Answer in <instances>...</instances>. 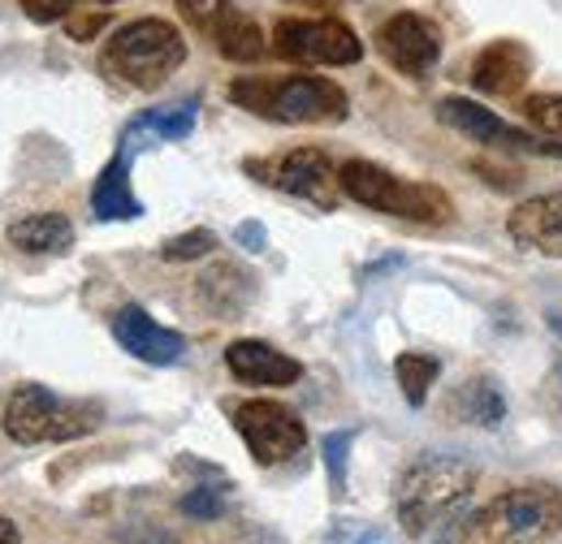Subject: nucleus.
<instances>
[{
	"label": "nucleus",
	"instance_id": "nucleus-35",
	"mask_svg": "<svg viewBox=\"0 0 562 544\" xmlns=\"http://www.w3.org/2000/svg\"><path fill=\"white\" fill-rule=\"evenodd\" d=\"M95 4H117V0H95Z\"/></svg>",
	"mask_w": 562,
	"mask_h": 544
},
{
	"label": "nucleus",
	"instance_id": "nucleus-31",
	"mask_svg": "<svg viewBox=\"0 0 562 544\" xmlns=\"http://www.w3.org/2000/svg\"><path fill=\"white\" fill-rule=\"evenodd\" d=\"M347 544H394V541H390V532H381V528H363V532H355Z\"/></svg>",
	"mask_w": 562,
	"mask_h": 544
},
{
	"label": "nucleus",
	"instance_id": "nucleus-20",
	"mask_svg": "<svg viewBox=\"0 0 562 544\" xmlns=\"http://www.w3.org/2000/svg\"><path fill=\"white\" fill-rule=\"evenodd\" d=\"M394 376H398V389H403L407 407H424L432 381L441 376V359L437 354H424V350H403L394 359Z\"/></svg>",
	"mask_w": 562,
	"mask_h": 544
},
{
	"label": "nucleus",
	"instance_id": "nucleus-11",
	"mask_svg": "<svg viewBox=\"0 0 562 544\" xmlns=\"http://www.w3.org/2000/svg\"><path fill=\"white\" fill-rule=\"evenodd\" d=\"M376 48L390 66L407 78H424L441 61V31L420 13H394L376 31Z\"/></svg>",
	"mask_w": 562,
	"mask_h": 544
},
{
	"label": "nucleus",
	"instance_id": "nucleus-17",
	"mask_svg": "<svg viewBox=\"0 0 562 544\" xmlns=\"http://www.w3.org/2000/svg\"><path fill=\"white\" fill-rule=\"evenodd\" d=\"M9 242L26 256H66L74 247V225L61 212H35L9 225Z\"/></svg>",
	"mask_w": 562,
	"mask_h": 544
},
{
	"label": "nucleus",
	"instance_id": "nucleus-21",
	"mask_svg": "<svg viewBox=\"0 0 562 544\" xmlns=\"http://www.w3.org/2000/svg\"><path fill=\"white\" fill-rule=\"evenodd\" d=\"M195 131V104H169V109H151V113H143L131 122V138L135 135H151V138H165V143H173V138H187Z\"/></svg>",
	"mask_w": 562,
	"mask_h": 544
},
{
	"label": "nucleus",
	"instance_id": "nucleus-15",
	"mask_svg": "<svg viewBox=\"0 0 562 544\" xmlns=\"http://www.w3.org/2000/svg\"><path fill=\"white\" fill-rule=\"evenodd\" d=\"M532 78V57L515 39H493L472 61V87L485 95H515Z\"/></svg>",
	"mask_w": 562,
	"mask_h": 544
},
{
	"label": "nucleus",
	"instance_id": "nucleus-27",
	"mask_svg": "<svg viewBox=\"0 0 562 544\" xmlns=\"http://www.w3.org/2000/svg\"><path fill=\"white\" fill-rule=\"evenodd\" d=\"M22 4V13L31 18V22H66L74 9H78V0H18Z\"/></svg>",
	"mask_w": 562,
	"mask_h": 544
},
{
	"label": "nucleus",
	"instance_id": "nucleus-23",
	"mask_svg": "<svg viewBox=\"0 0 562 544\" xmlns=\"http://www.w3.org/2000/svg\"><path fill=\"white\" fill-rule=\"evenodd\" d=\"M216 251V234L212 229H191V234H178V238H169L165 247H160V260H169V264H187V260H204Z\"/></svg>",
	"mask_w": 562,
	"mask_h": 544
},
{
	"label": "nucleus",
	"instance_id": "nucleus-30",
	"mask_svg": "<svg viewBox=\"0 0 562 544\" xmlns=\"http://www.w3.org/2000/svg\"><path fill=\"white\" fill-rule=\"evenodd\" d=\"M234 238H238L247 251H265V229H260V220H243Z\"/></svg>",
	"mask_w": 562,
	"mask_h": 544
},
{
	"label": "nucleus",
	"instance_id": "nucleus-2",
	"mask_svg": "<svg viewBox=\"0 0 562 544\" xmlns=\"http://www.w3.org/2000/svg\"><path fill=\"white\" fill-rule=\"evenodd\" d=\"M476 467L454 454H420L394 484V514L407 536H428L468 506Z\"/></svg>",
	"mask_w": 562,
	"mask_h": 544
},
{
	"label": "nucleus",
	"instance_id": "nucleus-18",
	"mask_svg": "<svg viewBox=\"0 0 562 544\" xmlns=\"http://www.w3.org/2000/svg\"><path fill=\"white\" fill-rule=\"evenodd\" d=\"M212 48L225 57V61H234V66H251V61H260L265 53H269V39H265V31H260V22H251L243 9H234L229 4V13L216 22V31L209 35Z\"/></svg>",
	"mask_w": 562,
	"mask_h": 544
},
{
	"label": "nucleus",
	"instance_id": "nucleus-1",
	"mask_svg": "<svg viewBox=\"0 0 562 544\" xmlns=\"http://www.w3.org/2000/svg\"><path fill=\"white\" fill-rule=\"evenodd\" d=\"M562 532V488L519 484L459 523L454 544H546Z\"/></svg>",
	"mask_w": 562,
	"mask_h": 544
},
{
	"label": "nucleus",
	"instance_id": "nucleus-12",
	"mask_svg": "<svg viewBox=\"0 0 562 544\" xmlns=\"http://www.w3.org/2000/svg\"><path fill=\"white\" fill-rule=\"evenodd\" d=\"M113 338H117V345H122L126 354H135L139 363H151V367H169V363H178L182 350H187V338H182L178 329L156 325V320H151L143 307H135V303L113 316Z\"/></svg>",
	"mask_w": 562,
	"mask_h": 544
},
{
	"label": "nucleus",
	"instance_id": "nucleus-29",
	"mask_svg": "<svg viewBox=\"0 0 562 544\" xmlns=\"http://www.w3.org/2000/svg\"><path fill=\"white\" fill-rule=\"evenodd\" d=\"M541 398H546V407L559 410V415H562V363H554V372L546 376V389H541Z\"/></svg>",
	"mask_w": 562,
	"mask_h": 544
},
{
	"label": "nucleus",
	"instance_id": "nucleus-19",
	"mask_svg": "<svg viewBox=\"0 0 562 544\" xmlns=\"http://www.w3.org/2000/svg\"><path fill=\"white\" fill-rule=\"evenodd\" d=\"M450 415H454L459 423L497 428V423L506 419V398H502V389L493 385L490 376H472V381H463V385L454 389V398H450Z\"/></svg>",
	"mask_w": 562,
	"mask_h": 544
},
{
	"label": "nucleus",
	"instance_id": "nucleus-33",
	"mask_svg": "<svg viewBox=\"0 0 562 544\" xmlns=\"http://www.w3.org/2000/svg\"><path fill=\"white\" fill-rule=\"evenodd\" d=\"M285 4H325V0H285Z\"/></svg>",
	"mask_w": 562,
	"mask_h": 544
},
{
	"label": "nucleus",
	"instance_id": "nucleus-5",
	"mask_svg": "<svg viewBox=\"0 0 562 544\" xmlns=\"http://www.w3.org/2000/svg\"><path fill=\"white\" fill-rule=\"evenodd\" d=\"M338 182H342L347 200L372 207V212H385V216H398V220H416V225H450L454 220V200L441 186L407 182L372 160H347L338 169Z\"/></svg>",
	"mask_w": 562,
	"mask_h": 544
},
{
	"label": "nucleus",
	"instance_id": "nucleus-9",
	"mask_svg": "<svg viewBox=\"0 0 562 544\" xmlns=\"http://www.w3.org/2000/svg\"><path fill=\"white\" fill-rule=\"evenodd\" d=\"M247 173H256V182L265 186H278L285 195L325 207V212L338 204V191H342L338 169L321 147H294L278 160H247Z\"/></svg>",
	"mask_w": 562,
	"mask_h": 544
},
{
	"label": "nucleus",
	"instance_id": "nucleus-24",
	"mask_svg": "<svg viewBox=\"0 0 562 544\" xmlns=\"http://www.w3.org/2000/svg\"><path fill=\"white\" fill-rule=\"evenodd\" d=\"M351 445H355V432L342 428V432H329L325 437V472H329V488L334 492H347V458H351Z\"/></svg>",
	"mask_w": 562,
	"mask_h": 544
},
{
	"label": "nucleus",
	"instance_id": "nucleus-26",
	"mask_svg": "<svg viewBox=\"0 0 562 544\" xmlns=\"http://www.w3.org/2000/svg\"><path fill=\"white\" fill-rule=\"evenodd\" d=\"M229 4H234V0H178V13L187 18V26H191V31L212 35V31H216V22L229 13Z\"/></svg>",
	"mask_w": 562,
	"mask_h": 544
},
{
	"label": "nucleus",
	"instance_id": "nucleus-6",
	"mask_svg": "<svg viewBox=\"0 0 562 544\" xmlns=\"http://www.w3.org/2000/svg\"><path fill=\"white\" fill-rule=\"evenodd\" d=\"M4 437L18 445H44V441H74L100 428L95 403H66L48 385H18L4 403Z\"/></svg>",
	"mask_w": 562,
	"mask_h": 544
},
{
	"label": "nucleus",
	"instance_id": "nucleus-34",
	"mask_svg": "<svg viewBox=\"0 0 562 544\" xmlns=\"http://www.w3.org/2000/svg\"><path fill=\"white\" fill-rule=\"evenodd\" d=\"M554 329H559V338H562V316H554Z\"/></svg>",
	"mask_w": 562,
	"mask_h": 544
},
{
	"label": "nucleus",
	"instance_id": "nucleus-13",
	"mask_svg": "<svg viewBox=\"0 0 562 544\" xmlns=\"http://www.w3.org/2000/svg\"><path fill=\"white\" fill-rule=\"evenodd\" d=\"M225 367L234 372V381L243 385H260V389H285L303 376V363L290 359L285 350L269 345V341L243 338L225 345Z\"/></svg>",
	"mask_w": 562,
	"mask_h": 544
},
{
	"label": "nucleus",
	"instance_id": "nucleus-32",
	"mask_svg": "<svg viewBox=\"0 0 562 544\" xmlns=\"http://www.w3.org/2000/svg\"><path fill=\"white\" fill-rule=\"evenodd\" d=\"M0 544H18V523H9L4 514H0Z\"/></svg>",
	"mask_w": 562,
	"mask_h": 544
},
{
	"label": "nucleus",
	"instance_id": "nucleus-8",
	"mask_svg": "<svg viewBox=\"0 0 562 544\" xmlns=\"http://www.w3.org/2000/svg\"><path fill=\"white\" fill-rule=\"evenodd\" d=\"M229 415H234V428H238L243 445L251 450V458L260 467L290 463L307 445V423L290 407L273 403V398H247V403H238Z\"/></svg>",
	"mask_w": 562,
	"mask_h": 544
},
{
	"label": "nucleus",
	"instance_id": "nucleus-7",
	"mask_svg": "<svg viewBox=\"0 0 562 544\" xmlns=\"http://www.w3.org/2000/svg\"><path fill=\"white\" fill-rule=\"evenodd\" d=\"M273 53L290 66H355L363 39L338 18H281L273 26Z\"/></svg>",
	"mask_w": 562,
	"mask_h": 544
},
{
	"label": "nucleus",
	"instance_id": "nucleus-10",
	"mask_svg": "<svg viewBox=\"0 0 562 544\" xmlns=\"http://www.w3.org/2000/svg\"><path fill=\"white\" fill-rule=\"evenodd\" d=\"M437 122H446L450 131L468 135L472 143H481V147H493V151L562 156V143H546L541 135L515 131V126H506L497 113H490L485 104H476V100H463V95H446V100H437Z\"/></svg>",
	"mask_w": 562,
	"mask_h": 544
},
{
	"label": "nucleus",
	"instance_id": "nucleus-4",
	"mask_svg": "<svg viewBox=\"0 0 562 544\" xmlns=\"http://www.w3.org/2000/svg\"><path fill=\"white\" fill-rule=\"evenodd\" d=\"M187 61V39L165 18H135L113 31L100 53V69L135 91H156L173 69Z\"/></svg>",
	"mask_w": 562,
	"mask_h": 544
},
{
	"label": "nucleus",
	"instance_id": "nucleus-3",
	"mask_svg": "<svg viewBox=\"0 0 562 544\" xmlns=\"http://www.w3.org/2000/svg\"><path fill=\"white\" fill-rule=\"evenodd\" d=\"M229 100L256 117H269L281 126H329L351 113V100L338 82L316 73H290V78H234Z\"/></svg>",
	"mask_w": 562,
	"mask_h": 544
},
{
	"label": "nucleus",
	"instance_id": "nucleus-14",
	"mask_svg": "<svg viewBox=\"0 0 562 544\" xmlns=\"http://www.w3.org/2000/svg\"><path fill=\"white\" fill-rule=\"evenodd\" d=\"M506 234L524 251L562 260V191L524 200V204L506 216Z\"/></svg>",
	"mask_w": 562,
	"mask_h": 544
},
{
	"label": "nucleus",
	"instance_id": "nucleus-25",
	"mask_svg": "<svg viewBox=\"0 0 562 544\" xmlns=\"http://www.w3.org/2000/svg\"><path fill=\"white\" fill-rule=\"evenodd\" d=\"M178 510L191 514V519H204V523L221 519V514H225V484H195V488L178 501Z\"/></svg>",
	"mask_w": 562,
	"mask_h": 544
},
{
	"label": "nucleus",
	"instance_id": "nucleus-28",
	"mask_svg": "<svg viewBox=\"0 0 562 544\" xmlns=\"http://www.w3.org/2000/svg\"><path fill=\"white\" fill-rule=\"evenodd\" d=\"M104 26H109V13H104V9H100V13H70V18H66L70 39H82V44H87V39H95Z\"/></svg>",
	"mask_w": 562,
	"mask_h": 544
},
{
	"label": "nucleus",
	"instance_id": "nucleus-22",
	"mask_svg": "<svg viewBox=\"0 0 562 544\" xmlns=\"http://www.w3.org/2000/svg\"><path fill=\"white\" fill-rule=\"evenodd\" d=\"M524 122L532 126V135L562 138V95H528L524 100Z\"/></svg>",
	"mask_w": 562,
	"mask_h": 544
},
{
	"label": "nucleus",
	"instance_id": "nucleus-16",
	"mask_svg": "<svg viewBox=\"0 0 562 544\" xmlns=\"http://www.w3.org/2000/svg\"><path fill=\"white\" fill-rule=\"evenodd\" d=\"M91 212L95 220H135L143 216L139 195L131 191V147H122L91 186Z\"/></svg>",
	"mask_w": 562,
	"mask_h": 544
}]
</instances>
